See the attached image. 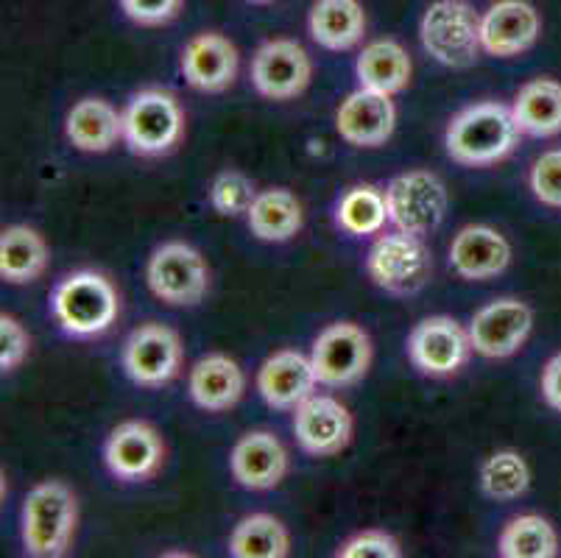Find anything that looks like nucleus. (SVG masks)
<instances>
[{"label": "nucleus", "mask_w": 561, "mask_h": 558, "mask_svg": "<svg viewBox=\"0 0 561 558\" xmlns=\"http://www.w3.org/2000/svg\"><path fill=\"white\" fill-rule=\"evenodd\" d=\"M519 126L512 106L483 101L458 112L447 126V153L458 166L481 168L506 160L519 143Z\"/></svg>", "instance_id": "f257e3e1"}, {"label": "nucleus", "mask_w": 561, "mask_h": 558, "mask_svg": "<svg viewBox=\"0 0 561 558\" xmlns=\"http://www.w3.org/2000/svg\"><path fill=\"white\" fill-rule=\"evenodd\" d=\"M50 310L73 338L104 335L121 314V296L99 271H73L54 288Z\"/></svg>", "instance_id": "f03ea898"}, {"label": "nucleus", "mask_w": 561, "mask_h": 558, "mask_svg": "<svg viewBox=\"0 0 561 558\" xmlns=\"http://www.w3.org/2000/svg\"><path fill=\"white\" fill-rule=\"evenodd\" d=\"M79 503L68 483L43 480L25 494L23 503V545L34 558L65 556L73 542Z\"/></svg>", "instance_id": "7ed1b4c3"}, {"label": "nucleus", "mask_w": 561, "mask_h": 558, "mask_svg": "<svg viewBox=\"0 0 561 558\" xmlns=\"http://www.w3.org/2000/svg\"><path fill=\"white\" fill-rule=\"evenodd\" d=\"M422 48L445 68L463 70L476 65L481 45V18L467 0H436L422 14Z\"/></svg>", "instance_id": "20e7f679"}, {"label": "nucleus", "mask_w": 561, "mask_h": 558, "mask_svg": "<svg viewBox=\"0 0 561 558\" xmlns=\"http://www.w3.org/2000/svg\"><path fill=\"white\" fill-rule=\"evenodd\" d=\"M185 135V112L168 90H142L124 112V140L140 157L171 153Z\"/></svg>", "instance_id": "39448f33"}, {"label": "nucleus", "mask_w": 561, "mask_h": 558, "mask_svg": "<svg viewBox=\"0 0 561 558\" xmlns=\"http://www.w3.org/2000/svg\"><path fill=\"white\" fill-rule=\"evenodd\" d=\"M366 271L377 288L394 296H411L427 285L433 274L431 249L420 235L397 232L380 235L366 258Z\"/></svg>", "instance_id": "423d86ee"}, {"label": "nucleus", "mask_w": 561, "mask_h": 558, "mask_svg": "<svg viewBox=\"0 0 561 558\" xmlns=\"http://www.w3.org/2000/svg\"><path fill=\"white\" fill-rule=\"evenodd\" d=\"M146 280L157 299L173 307H193L210 291V269L207 260L193 249V246L162 243L149 258Z\"/></svg>", "instance_id": "0eeeda50"}, {"label": "nucleus", "mask_w": 561, "mask_h": 558, "mask_svg": "<svg viewBox=\"0 0 561 558\" xmlns=\"http://www.w3.org/2000/svg\"><path fill=\"white\" fill-rule=\"evenodd\" d=\"M389 221L411 235L436 232L447 215V187L431 171L400 173L386 187Z\"/></svg>", "instance_id": "6e6552de"}, {"label": "nucleus", "mask_w": 561, "mask_h": 558, "mask_svg": "<svg viewBox=\"0 0 561 558\" xmlns=\"http://www.w3.org/2000/svg\"><path fill=\"white\" fill-rule=\"evenodd\" d=\"M310 361H313L321 386H355L369 372L371 341L364 327L352 324V321H339V324H330L319 332Z\"/></svg>", "instance_id": "1a4fd4ad"}, {"label": "nucleus", "mask_w": 561, "mask_h": 558, "mask_svg": "<svg viewBox=\"0 0 561 558\" xmlns=\"http://www.w3.org/2000/svg\"><path fill=\"white\" fill-rule=\"evenodd\" d=\"M182 341L171 327L146 321L137 327L124 344L126 375L142 388L168 386L182 368Z\"/></svg>", "instance_id": "9d476101"}, {"label": "nucleus", "mask_w": 561, "mask_h": 558, "mask_svg": "<svg viewBox=\"0 0 561 558\" xmlns=\"http://www.w3.org/2000/svg\"><path fill=\"white\" fill-rule=\"evenodd\" d=\"M472 338L450 316H431L408 335V355L422 375L450 377L467 366L472 355Z\"/></svg>", "instance_id": "9b49d317"}, {"label": "nucleus", "mask_w": 561, "mask_h": 558, "mask_svg": "<svg viewBox=\"0 0 561 558\" xmlns=\"http://www.w3.org/2000/svg\"><path fill=\"white\" fill-rule=\"evenodd\" d=\"M313 61L297 39H268L252 59V84L263 99L288 101L308 90Z\"/></svg>", "instance_id": "f8f14e48"}, {"label": "nucleus", "mask_w": 561, "mask_h": 558, "mask_svg": "<svg viewBox=\"0 0 561 558\" xmlns=\"http://www.w3.org/2000/svg\"><path fill=\"white\" fill-rule=\"evenodd\" d=\"M104 460L110 472L126 483H140V480L154 478L165 464V442L160 430L149 422L131 419V422L117 424L106 439Z\"/></svg>", "instance_id": "ddd939ff"}, {"label": "nucleus", "mask_w": 561, "mask_h": 558, "mask_svg": "<svg viewBox=\"0 0 561 558\" xmlns=\"http://www.w3.org/2000/svg\"><path fill=\"white\" fill-rule=\"evenodd\" d=\"M530 327H534V310L525 301L512 296L489 301L472 316L469 324L472 350L483 357H512L528 341Z\"/></svg>", "instance_id": "4468645a"}, {"label": "nucleus", "mask_w": 561, "mask_h": 558, "mask_svg": "<svg viewBox=\"0 0 561 558\" xmlns=\"http://www.w3.org/2000/svg\"><path fill=\"white\" fill-rule=\"evenodd\" d=\"M294 436L316 458H330L352 442V413L328 394H310L294 408Z\"/></svg>", "instance_id": "2eb2a0df"}, {"label": "nucleus", "mask_w": 561, "mask_h": 558, "mask_svg": "<svg viewBox=\"0 0 561 558\" xmlns=\"http://www.w3.org/2000/svg\"><path fill=\"white\" fill-rule=\"evenodd\" d=\"M539 31H542V20L528 0H497L481 14L483 50L500 59L534 48Z\"/></svg>", "instance_id": "dca6fc26"}, {"label": "nucleus", "mask_w": 561, "mask_h": 558, "mask_svg": "<svg viewBox=\"0 0 561 558\" xmlns=\"http://www.w3.org/2000/svg\"><path fill=\"white\" fill-rule=\"evenodd\" d=\"M397 110L391 104V95H382L375 90H355L341 101L335 112V129L350 146L377 148L394 135Z\"/></svg>", "instance_id": "f3484780"}, {"label": "nucleus", "mask_w": 561, "mask_h": 558, "mask_svg": "<svg viewBox=\"0 0 561 558\" xmlns=\"http://www.w3.org/2000/svg\"><path fill=\"white\" fill-rule=\"evenodd\" d=\"M229 469L243 489H274L288 475V449L268 430H252L232 447Z\"/></svg>", "instance_id": "a211bd4d"}, {"label": "nucleus", "mask_w": 561, "mask_h": 558, "mask_svg": "<svg viewBox=\"0 0 561 558\" xmlns=\"http://www.w3.org/2000/svg\"><path fill=\"white\" fill-rule=\"evenodd\" d=\"M316 368L310 357L294 350L274 352L257 372L260 397L274 408V411H294L305 399L316 391Z\"/></svg>", "instance_id": "6ab92c4d"}, {"label": "nucleus", "mask_w": 561, "mask_h": 558, "mask_svg": "<svg viewBox=\"0 0 561 558\" xmlns=\"http://www.w3.org/2000/svg\"><path fill=\"white\" fill-rule=\"evenodd\" d=\"M512 263V246L497 229L483 224H469L453 238L450 265L461 280H494Z\"/></svg>", "instance_id": "aec40b11"}, {"label": "nucleus", "mask_w": 561, "mask_h": 558, "mask_svg": "<svg viewBox=\"0 0 561 558\" xmlns=\"http://www.w3.org/2000/svg\"><path fill=\"white\" fill-rule=\"evenodd\" d=\"M182 73L198 92H224L238 76V48L224 34L204 31L185 45Z\"/></svg>", "instance_id": "412c9836"}, {"label": "nucleus", "mask_w": 561, "mask_h": 558, "mask_svg": "<svg viewBox=\"0 0 561 558\" xmlns=\"http://www.w3.org/2000/svg\"><path fill=\"white\" fill-rule=\"evenodd\" d=\"M187 391L202 411L221 413L241 402L243 391H247V375L232 357L213 352L191 368Z\"/></svg>", "instance_id": "4be33fe9"}, {"label": "nucleus", "mask_w": 561, "mask_h": 558, "mask_svg": "<svg viewBox=\"0 0 561 558\" xmlns=\"http://www.w3.org/2000/svg\"><path fill=\"white\" fill-rule=\"evenodd\" d=\"M65 135L79 151L104 153L124 137V115L104 99H81L68 112Z\"/></svg>", "instance_id": "5701e85b"}, {"label": "nucleus", "mask_w": 561, "mask_h": 558, "mask_svg": "<svg viewBox=\"0 0 561 558\" xmlns=\"http://www.w3.org/2000/svg\"><path fill=\"white\" fill-rule=\"evenodd\" d=\"M308 29L321 48L350 50L366 37L364 7L358 0H316Z\"/></svg>", "instance_id": "b1692460"}, {"label": "nucleus", "mask_w": 561, "mask_h": 558, "mask_svg": "<svg viewBox=\"0 0 561 558\" xmlns=\"http://www.w3.org/2000/svg\"><path fill=\"white\" fill-rule=\"evenodd\" d=\"M48 269V243L37 229L14 224L0 235V276L12 285L34 283Z\"/></svg>", "instance_id": "393cba45"}, {"label": "nucleus", "mask_w": 561, "mask_h": 558, "mask_svg": "<svg viewBox=\"0 0 561 558\" xmlns=\"http://www.w3.org/2000/svg\"><path fill=\"white\" fill-rule=\"evenodd\" d=\"M358 81L366 90L382 92V95H397L411 81V56L394 39H377L369 43L358 56Z\"/></svg>", "instance_id": "a878e982"}, {"label": "nucleus", "mask_w": 561, "mask_h": 558, "mask_svg": "<svg viewBox=\"0 0 561 558\" xmlns=\"http://www.w3.org/2000/svg\"><path fill=\"white\" fill-rule=\"evenodd\" d=\"M249 229L265 243H285L302 229V204L285 187L257 193L247 213Z\"/></svg>", "instance_id": "bb28decb"}, {"label": "nucleus", "mask_w": 561, "mask_h": 558, "mask_svg": "<svg viewBox=\"0 0 561 558\" xmlns=\"http://www.w3.org/2000/svg\"><path fill=\"white\" fill-rule=\"evenodd\" d=\"M519 132L530 137H553L561 132V84L553 79H534L517 92L512 104Z\"/></svg>", "instance_id": "cd10ccee"}, {"label": "nucleus", "mask_w": 561, "mask_h": 558, "mask_svg": "<svg viewBox=\"0 0 561 558\" xmlns=\"http://www.w3.org/2000/svg\"><path fill=\"white\" fill-rule=\"evenodd\" d=\"M288 553V531L272 514L243 516L229 536V556L234 558H285Z\"/></svg>", "instance_id": "c85d7f7f"}, {"label": "nucleus", "mask_w": 561, "mask_h": 558, "mask_svg": "<svg viewBox=\"0 0 561 558\" xmlns=\"http://www.w3.org/2000/svg\"><path fill=\"white\" fill-rule=\"evenodd\" d=\"M497 553L503 558H553L559 553V536L545 516L525 514L503 528Z\"/></svg>", "instance_id": "c756f323"}, {"label": "nucleus", "mask_w": 561, "mask_h": 558, "mask_svg": "<svg viewBox=\"0 0 561 558\" xmlns=\"http://www.w3.org/2000/svg\"><path fill=\"white\" fill-rule=\"evenodd\" d=\"M389 221V204L386 193L375 184H355L341 196L339 224L350 235H377Z\"/></svg>", "instance_id": "7c9ffc66"}, {"label": "nucleus", "mask_w": 561, "mask_h": 558, "mask_svg": "<svg viewBox=\"0 0 561 558\" xmlns=\"http://www.w3.org/2000/svg\"><path fill=\"white\" fill-rule=\"evenodd\" d=\"M530 483V469L525 458L514 449H500V453L489 455L481 464V489L486 498L508 503L525 494Z\"/></svg>", "instance_id": "2f4dec72"}, {"label": "nucleus", "mask_w": 561, "mask_h": 558, "mask_svg": "<svg viewBox=\"0 0 561 558\" xmlns=\"http://www.w3.org/2000/svg\"><path fill=\"white\" fill-rule=\"evenodd\" d=\"M254 198H257V191H254L252 179L243 176L241 171H224L213 179L210 204L216 207V213L229 215V218L247 215Z\"/></svg>", "instance_id": "473e14b6"}, {"label": "nucleus", "mask_w": 561, "mask_h": 558, "mask_svg": "<svg viewBox=\"0 0 561 558\" xmlns=\"http://www.w3.org/2000/svg\"><path fill=\"white\" fill-rule=\"evenodd\" d=\"M530 191L548 207H561V151H548L534 162Z\"/></svg>", "instance_id": "72a5a7b5"}, {"label": "nucleus", "mask_w": 561, "mask_h": 558, "mask_svg": "<svg viewBox=\"0 0 561 558\" xmlns=\"http://www.w3.org/2000/svg\"><path fill=\"white\" fill-rule=\"evenodd\" d=\"M400 542L386 531H364V534L352 536L344 542L339 550V558H400Z\"/></svg>", "instance_id": "f704fd0d"}, {"label": "nucleus", "mask_w": 561, "mask_h": 558, "mask_svg": "<svg viewBox=\"0 0 561 558\" xmlns=\"http://www.w3.org/2000/svg\"><path fill=\"white\" fill-rule=\"evenodd\" d=\"M32 350V335L14 316H0V368L14 372Z\"/></svg>", "instance_id": "c9c22d12"}, {"label": "nucleus", "mask_w": 561, "mask_h": 558, "mask_svg": "<svg viewBox=\"0 0 561 558\" xmlns=\"http://www.w3.org/2000/svg\"><path fill=\"white\" fill-rule=\"evenodd\" d=\"M185 0H121L126 18L137 25H165L182 12Z\"/></svg>", "instance_id": "e433bc0d"}, {"label": "nucleus", "mask_w": 561, "mask_h": 558, "mask_svg": "<svg viewBox=\"0 0 561 558\" xmlns=\"http://www.w3.org/2000/svg\"><path fill=\"white\" fill-rule=\"evenodd\" d=\"M542 397L550 408L561 411V355L550 357L542 372Z\"/></svg>", "instance_id": "4c0bfd02"}, {"label": "nucleus", "mask_w": 561, "mask_h": 558, "mask_svg": "<svg viewBox=\"0 0 561 558\" xmlns=\"http://www.w3.org/2000/svg\"><path fill=\"white\" fill-rule=\"evenodd\" d=\"M249 3H272V0H249Z\"/></svg>", "instance_id": "58836bf2"}]
</instances>
